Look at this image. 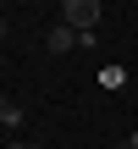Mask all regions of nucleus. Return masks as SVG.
Returning <instances> with one entry per match:
<instances>
[{
    "mask_svg": "<svg viewBox=\"0 0 138 149\" xmlns=\"http://www.w3.org/2000/svg\"><path fill=\"white\" fill-rule=\"evenodd\" d=\"M0 122H6V127H22V122H28V111H22L17 100H6V94H0Z\"/></svg>",
    "mask_w": 138,
    "mask_h": 149,
    "instance_id": "obj_3",
    "label": "nucleus"
},
{
    "mask_svg": "<svg viewBox=\"0 0 138 149\" xmlns=\"http://www.w3.org/2000/svg\"><path fill=\"white\" fill-rule=\"evenodd\" d=\"M122 149H138V133H133V138H127V144H122Z\"/></svg>",
    "mask_w": 138,
    "mask_h": 149,
    "instance_id": "obj_5",
    "label": "nucleus"
},
{
    "mask_svg": "<svg viewBox=\"0 0 138 149\" xmlns=\"http://www.w3.org/2000/svg\"><path fill=\"white\" fill-rule=\"evenodd\" d=\"M100 17H105V6H100V0H66V6H61V22H66L72 33H94V28H100Z\"/></svg>",
    "mask_w": 138,
    "mask_h": 149,
    "instance_id": "obj_1",
    "label": "nucleus"
},
{
    "mask_svg": "<svg viewBox=\"0 0 138 149\" xmlns=\"http://www.w3.org/2000/svg\"><path fill=\"white\" fill-rule=\"evenodd\" d=\"M44 44H50V50H55V55H66V50H77V33H72V28H66V22H55V28H50V33H44Z\"/></svg>",
    "mask_w": 138,
    "mask_h": 149,
    "instance_id": "obj_2",
    "label": "nucleus"
},
{
    "mask_svg": "<svg viewBox=\"0 0 138 149\" xmlns=\"http://www.w3.org/2000/svg\"><path fill=\"white\" fill-rule=\"evenodd\" d=\"M6 149H28V144H22V138H11V144H6Z\"/></svg>",
    "mask_w": 138,
    "mask_h": 149,
    "instance_id": "obj_4",
    "label": "nucleus"
},
{
    "mask_svg": "<svg viewBox=\"0 0 138 149\" xmlns=\"http://www.w3.org/2000/svg\"><path fill=\"white\" fill-rule=\"evenodd\" d=\"M0 22H6V17H0Z\"/></svg>",
    "mask_w": 138,
    "mask_h": 149,
    "instance_id": "obj_6",
    "label": "nucleus"
}]
</instances>
